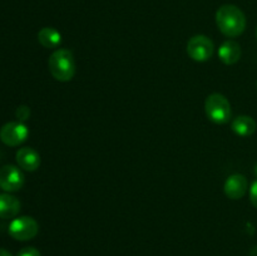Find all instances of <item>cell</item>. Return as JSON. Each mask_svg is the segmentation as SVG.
Segmentation results:
<instances>
[{
	"label": "cell",
	"mask_w": 257,
	"mask_h": 256,
	"mask_svg": "<svg viewBox=\"0 0 257 256\" xmlns=\"http://www.w3.org/2000/svg\"><path fill=\"white\" fill-rule=\"evenodd\" d=\"M218 57L222 63L232 65L237 63L241 58V47L235 40H226L218 49Z\"/></svg>",
	"instance_id": "cell-10"
},
{
	"label": "cell",
	"mask_w": 257,
	"mask_h": 256,
	"mask_svg": "<svg viewBox=\"0 0 257 256\" xmlns=\"http://www.w3.org/2000/svg\"><path fill=\"white\" fill-rule=\"evenodd\" d=\"M50 74L59 82H69L75 74L74 55L68 49H58L48 60Z\"/></svg>",
	"instance_id": "cell-2"
},
{
	"label": "cell",
	"mask_w": 257,
	"mask_h": 256,
	"mask_svg": "<svg viewBox=\"0 0 257 256\" xmlns=\"http://www.w3.org/2000/svg\"><path fill=\"white\" fill-rule=\"evenodd\" d=\"M216 24L218 30L228 38H236L246 29V17L236 5L226 4L216 12Z\"/></svg>",
	"instance_id": "cell-1"
},
{
	"label": "cell",
	"mask_w": 257,
	"mask_h": 256,
	"mask_svg": "<svg viewBox=\"0 0 257 256\" xmlns=\"http://www.w3.org/2000/svg\"><path fill=\"white\" fill-rule=\"evenodd\" d=\"M256 127L257 124L255 119L250 115H238L237 118L232 120V124H231L233 132L240 137L251 136L256 131Z\"/></svg>",
	"instance_id": "cell-12"
},
{
	"label": "cell",
	"mask_w": 257,
	"mask_h": 256,
	"mask_svg": "<svg viewBox=\"0 0 257 256\" xmlns=\"http://www.w3.org/2000/svg\"><path fill=\"white\" fill-rule=\"evenodd\" d=\"M38 40L44 48L52 49V48H57L62 43V34L54 28L45 27L42 28L38 33Z\"/></svg>",
	"instance_id": "cell-13"
},
{
	"label": "cell",
	"mask_w": 257,
	"mask_h": 256,
	"mask_svg": "<svg viewBox=\"0 0 257 256\" xmlns=\"http://www.w3.org/2000/svg\"><path fill=\"white\" fill-rule=\"evenodd\" d=\"M250 200H251V203H252V205L257 208V181H255V182L251 185Z\"/></svg>",
	"instance_id": "cell-16"
},
{
	"label": "cell",
	"mask_w": 257,
	"mask_h": 256,
	"mask_svg": "<svg viewBox=\"0 0 257 256\" xmlns=\"http://www.w3.org/2000/svg\"><path fill=\"white\" fill-rule=\"evenodd\" d=\"M17 256H40V252L35 247H24L18 252Z\"/></svg>",
	"instance_id": "cell-15"
},
{
	"label": "cell",
	"mask_w": 257,
	"mask_h": 256,
	"mask_svg": "<svg viewBox=\"0 0 257 256\" xmlns=\"http://www.w3.org/2000/svg\"><path fill=\"white\" fill-rule=\"evenodd\" d=\"M255 175H256V177H257V165L255 166Z\"/></svg>",
	"instance_id": "cell-18"
},
{
	"label": "cell",
	"mask_w": 257,
	"mask_h": 256,
	"mask_svg": "<svg viewBox=\"0 0 257 256\" xmlns=\"http://www.w3.org/2000/svg\"><path fill=\"white\" fill-rule=\"evenodd\" d=\"M215 45L206 35H195L187 43V54L196 62H206L213 54Z\"/></svg>",
	"instance_id": "cell-5"
},
{
	"label": "cell",
	"mask_w": 257,
	"mask_h": 256,
	"mask_svg": "<svg viewBox=\"0 0 257 256\" xmlns=\"http://www.w3.org/2000/svg\"><path fill=\"white\" fill-rule=\"evenodd\" d=\"M15 115L19 119V122H24V120L29 119L30 117V109L28 105H19L15 110Z\"/></svg>",
	"instance_id": "cell-14"
},
{
	"label": "cell",
	"mask_w": 257,
	"mask_h": 256,
	"mask_svg": "<svg viewBox=\"0 0 257 256\" xmlns=\"http://www.w3.org/2000/svg\"><path fill=\"white\" fill-rule=\"evenodd\" d=\"M8 231H9V235L15 240L28 241L37 236L39 225L30 216H20V217H15L10 222Z\"/></svg>",
	"instance_id": "cell-4"
},
{
	"label": "cell",
	"mask_w": 257,
	"mask_h": 256,
	"mask_svg": "<svg viewBox=\"0 0 257 256\" xmlns=\"http://www.w3.org/2000/svg\"><path fill=\"white\" fill-rule=\"evenodd\" d=\"M256 38H257V29H256Z\"/></svg>",
	"instance_id": "cell-19"
},
{
	"label": "cell",
	"mask_w": 257,
	"mask_h": 256,
	"mask_svg": "<svg viewBox=\"0 0 257 256\" xmlns=\"http://www.w3.org/2000/svg\"><path fill=\"white\" fill-rule=\"evenodd\" d=\"M15 158H17V163L19 165V167L28 172L37 171L40 166L39 153L30 147H23L18 150Z\"/></svg>",
	"instance_id": "cell-9"
},
{
	"label": "cell",
	"mask_w": 257,
	"mask_h": 256,
	"mask_svg": "<svg viewBox=\"0 0 257 256\" xmlns=\"http://www.w3.org/2000/svg\"><path fill=\"white\" fill-rule=\"evenodd\" d=\"M29 130L23 122H8L0 128V140L9 147H15L27 141Z\"/></svg>",
	"instance_id": "cell-6"
},
{
	"label": "cell",
	"mask_w": 257,
	"mask_h": 256,
	"mask_svg": "<svg viewBox=\"0 0 257 256\" xmlns=\"http://www.w3.org/2000/svg\"><path fill=\"white\" fill-rule=\"evenodd\" d=\"M247 178L243 175L236 173V175L230 176L226 180L223 190H225L226 196L231 200H240L245 196L246 191H247Z\"/></svg>",
	"instance_id": "cell-8"
},
{
	"label": "cell",
	"mask_w": 257,
	"mask_h": 256,
	"mask_svg": "<svg viewBox=\"0 0 257 256\" xmlns=\"http://www.w3.org/2000/svg\"><path fill=\"white\" fill-rule=\"evenodd\" d=\"M25 177L17 166L7 165L0 168V188L7 192H17L24 186Z\"/></svg>",
	"instance_id": "cell-7"
},
{
	"label": "cell",
	"mask_w": 257,
	"mask_h": 256,
	"mask_svg": "<svg viewBox=\"0 0 257 256\" xmlns=\"http://www.w3.org/2000/svg\"><path fill=\"white\" fill-rule=\"evenodd\" d=\"M20 201L9 193H2L0 195V218L9 220V218L17 217L19 213Z\"/></svg>",
	"instance_id": "cell-11"
},
{
	"label": "cell",
	"mask_w": 257,
	"mask_h": 256,
	"mask_svg": "<svg viewBox=\"0 0 257 256\" xmlns=\"http://www.w3.org/2000/svg\"><path fill=\"white\" fill-rule=\"evenodd\" d=\"M0 256H12V253L9 252V251L4 250V248L0 247Z\"/></svg>",
	"instance_id": "cell-17"
},
{
	"label": "cell",
	"mask_w": 257,
	"mask_h": 256,
	"mask_svg": "<svg viewBox=\"0 0 257 256\" xmlns=\"http://www.w3.org/2000/svg\"><path fill=\"white\" fill-rule=\"evenodd\" d=\"M205 110L208 119L216 124H225L230 122L232 115L230 102L221 93H212L208 95L205 102Z\"/></svg>",
	"instance_id": "cell-3"
}]
</instances>
